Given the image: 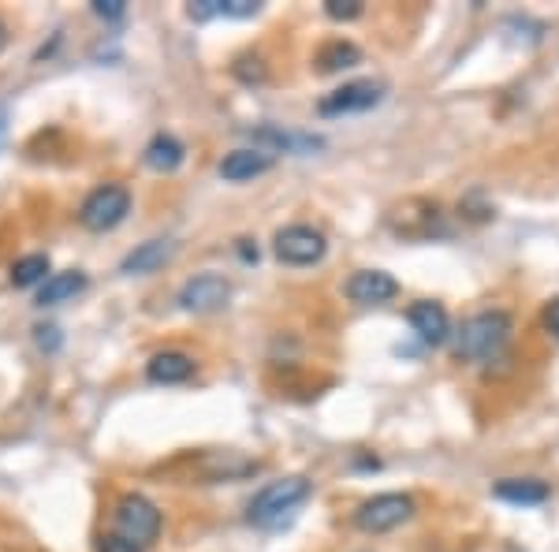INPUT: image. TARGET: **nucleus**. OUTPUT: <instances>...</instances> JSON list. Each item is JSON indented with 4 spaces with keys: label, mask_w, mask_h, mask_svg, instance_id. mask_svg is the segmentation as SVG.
<instances>
[{
    "label": "nucleus",
    "mask_w": 559,
    "mask_h": 552,
    "mask_svg": "<svg viewBox=\"0 0 559 552\" xmlns=\"http://www.w3.org/2000/svg\"><path fill=\"white\" fill-rule=\"evenodd\" d=\"M310 496V482H306L302 474H292V478H276V482H269L261 493L250 501L247 508V519L254 522V527H265L273 530L280 522H287L295 515V508Z\"/></svg>",
    "instance_id": "1"
},
{
    "label": "nucleus",
    "mask_w": 559,
    "mask_h": 552,
    "mask_svg": "<svg viewBox=\"0 0 559 552\" xmlns=\"http://www.w3.org/2000/svg\"><path fill=\"white\" fill-rule=\"evenodd\" d=\"M511 337V318L503 310H481L463 321L455 340L459 359H492Z\"/></svg>",
    "instance_id": "2"
},
{
    "label": "nucleus",
    "mask_w": 559,
    "mask_h": 552,
    "mask_svg": "<svg viewBox=\"0 0 559 552\" xmlns=\"http://www.w3.org/2000/svg\"><path fill=\"white\" fill-rule=\"evenodd\" d=\"M411 515H414V501L407 493H381L355 512V527L366 533H388V530L403 527Z\"/></svg>",
    "instance_id": "3"
},
{
    "label": "nucleus",
    "mask_w": 559,
    "mask_h": 552,
    "mask_svg": "<svg viewBox=\"0 0 559 552\" xmlns=\"http://www.w3.org/2000/svg\"><path fill=\"white\" fill-rule=\"evenodd\" d=\"M128 213H131L128 187L105 184V187H97V191L83 202V210H79V221H83L90 232H108V228H116V224H120Z\"/></svg>",
    "instance_id": "4"
},
{
    "label": "nucleus",
    "mask_w": 559,
    "mask_h": 552,
    "mask_svg": "<svg viewBox=\"0 0 559 552\" xmlns=\"http://www.w3.org/2000/svg\"><path fill=\"white\" fill-rule=\"evenodd\" d=\"M116 527H120V538L134 541V545H146V541H153L160 533L157 504L146 501L142 493H128L116 504Z\"/></svg>",
    "instance_id": "5"
},
{
    "label": "nucleus",
    "mask_w": 559,
    "mask_h": 552,
    "mask_svg": "<svg viewBox=\"0 0 559 552\" xmlns=\"http://www.w3.org/2000/svg\"><path fill=\"white\" fill-rule=\"evenodd\" d=\"M324 235L310 224H287L284 232H276V258L284 266H313L324 258Z\"/></svg>",
    "instance_id": "6"
},
{
    "label": "nucleus",
    "mask_w": 559,
    "mask_h": 552,
    "mask_svg": "<svg viewBox=\"0 0 559 552\" xmlns=\"http://www.w3.org/2000/svg\"><path fill=\"white\" fill-rule=\"evenodd\" d=\"M384 102V83L362 79V83H347L340 90H332L329 97H321L318 113L321 116H347V113H366V108Z\"/></svg>",
    "instance_id": "7"
},
{
    "label": "nucleus",
    "mask_w": 559,
    "mask_h": 552,
    "mask_svg": "<svg viewBox=\"0 0 559 552\" xmlns=\"http://www.w3.org/2000/svg\"><path fill=\"white\" fill-rule=\"evenodd\" d=\"M231 295V284L216 273H202L194 280H187L183 292H179V306L191 314H210V310H221Z\"/></svg>",
    "instance_id": "8"
},
{
    "label": "nucleus",
    "mask_w": 559,
    "mask_h": 552,
    "mask_svg": "<svg viewBox=\"0 0 559 552\" xmlns=\"http://www.w3.org/2000/svg\"><path fill=\"white\" fill-rule=\"evenodd\" d=\"M400 295V284L395 277L381 273V269H362L347 280V298L358 306H381V303H392Z\"/></svg>",
    "instance_id": "9"
},
{
    "label": "nucleus",
    "mask_w": 559,
    "mask_h": 552,
    "mask_svg": "<svg viewBox=\"0 0 559 552\" xmlns=\"http://www.w3.org/2000/svg\"><path fill=\"white\" fill-rule=\"evenodd\" d=\"M407 321H411V329L418 332L426 343H444L448 337H452V321H448V310L440 303H414L411 310H407Z\"/></svg>",
    "instance_id": "10"
},
{
    "label": "nucleus",
    "mask_w": 559,
    "mask_h": 552,
    "mask_svg": "<svg viewBox=\"0 0 559 552\" xmlns=\"http://www.w3.org/2000/svg\"><path fill=\"white\" fill-rule=\"evenodd\" d=\"M269 168H273V153H265V150H231L228 157L221 161V176L231 179V184L265 176Z\"/></svg>",
    "instance_id": "11"
},
{
    "label": "nucleus",
    "mask_w": 559,
    "mask_h": 552,
    "mask_svg": "<svg viewBox=\"0 0 559 552\" xmlns=\"http://www.w3.org/2000/svg\"><path fill=\"white\" fill-rule=\"evenodd\" d=\"M191 374H194V359L183 355V351H160L146 366V377L153 385H183Z\"/></svg>",
    "instance_id": "12"
},
{
    "label": "nucleus",
    "mask_w": 559,
    "mask_h": 552,
    "mask_svg": "<svg viewBox=\"0 0 559 552\" xmlns=\"http://www.w3.org/2000/svg\"><path fill=\"white\" fill-rule=\"evenodd\" d=\"M168 258H173V243H168V239H150V243L134 247L131 255L123 258L120 273H153V269H160Z\"/></svg>",
    "instance_id": "13"
},
{
    "label": "nucleus",
    "mask_w": 559,
    "mask_h": 552,
    "mask_svg": "<svg viewBox=\"0 0 559 552\" xmlns=\"http://www.w3.org/2000/svg\"><path fill=\"white\" fill-rule=\"evenodd\" d=\"M492 493L508 504H522V508H526V504L548 501V485L537 482V478H503V482H496Z\"/></svg>",
    "instance_id": "14"
},
{
    "label": "nucleus",
    "mask_w": 559,
    "mask_h": 552,
    "mask_svg": "<svg viewBox=\"0 0 559 552\" xmlns=\"http://www.w3.org/2000/svg\"><path fill=\"white\" fill-rule=\"evenodd\" d=\"M83 287H86V273H79V269H71V273H57L41 284L38 306H60V303H68L71 295L83 292Z\"/></svg>",
    "instance_id": "15"
},
{
    "label": "nucleus",
    "mask_w": 559,
    "mask_h": 552,
    "mask_svg": "<svg viewBox=\"0 0 559 552\" xmlns=\"http://www.w3.org/2000/svg\"><path fill=\"white\" fill-rule=\"evenodd\" d=\"M146 165L153 172H176L183 165V146H179L173 134H157L146 146Z\"/></svg>",
    "instance_id": "16"
},
{
    "label": "nucleus",
    "mask_w": 559,
    "mask_h": 552,
    "mask_svg": "<svg viewBox=\"0 0 559 552\" xmlns=\"http://www.w3.org/2000/svg\"><path fill=\"white\" fill-rule=\"evenodd\" d=\"M358 60H362V52H358L350 42H332L321 49L318 64H321V71H340V68H355Z\"/></svg>",
    "instance_id": "17"
},
{
    "label": "nucleus",
    "mask_w": 559,
    "mask_h": 552,
    "mask_svg": "<svg viewBox=\"0 0 559 552\" xmlns=\"http://www.w3.org/2000/svg\"><path fill=\"white\" fill-rule=\"evenodd\" d=\"M45 273H49V258H45V255H26V258L15 261L12 284L15 287H31V284H38V280H45Z\"/></svg>",
    "instance_id": "18"
},
{
    "label": "nucleus",
    "mask_w": 559,
    "mask_h": 552,
    "mask_svg": "<svg viewBox=\"0 0 559 552\" xmlns=\"http://www.w3.org/2000/svg\"><path fill=\"white\" fill-rule=\"evenodd\" d=\"M324 12L332 15V20H358V15H362V0H329V4H324Z\"/></svg>",
    "instance_id": "19"
},
{
    "label": "nucleus",
    "mask_w": 559,
    "mask_h": 552,
    "mask_svg": "<svg viewBox=\"0 0 559 552\" xmlns=\"http://www.w3.org/2000/svg\"><path fill=\"white\" fill-rule=\"evenodd\" d=\"M94 12L102 15V20H123V15H128V4H123V0H97L94 4Z\"/></svg>",
    "instance_id": "20"
},
{
    "label": "nucleus",
    "mask_w": 559,
    "mask_h": 552,
    "mask_svg": "<svg viewBox=\"0 0 559 552\" xmlns=\"http://www.w3.org/2000/svg\"><path fill=\"white\" fill-rule=\"evenodd\" d=\"M102 552H142L134 541L120 538V533H108V538H102Z\"/></svg>",
    "instance_id": "21"
},
{
    "label": "nucleus",
    "mask_w": 559,
    "mask_h": 552,
    "mask_svg": "<svg viewBox=\"0 0 559 552\" xmlns=\"http://www.w3.org/2000/svg\"><path fill=\"white\" fill-rule=\"evenodd\" d=\"M545 325H548V332H552V337L559 340V298H552V303H548V310H545Z\"/></svg>",
    "instance_id": "22"
},
{
    "label": "nucleus",
    "mask_w": 559,
    "mask_h": 552,
    "mask_svg": "<svg viewBox=\"0 0 559 552\" xmlns=\"http://www.w3.org/2000/svg\"><path fill=\"white\" fill-rule=\"evenodd\" d=\"M38 343L41 348H57V329H38Z\"/></svg>",
    "instance_id": "23"
},
{
    "label": "nucleus",
    "mask_w": 559,
    "mask_h": 552,
    "mask_svg": "<svg viewBox=\"0 0 559 552\" xmlns=\"http://www.w3.org/2000/svg\"><path fill=\"white\" fill-rule=\"evenodd\" d=\"M4 42H8V31H4V23H0V49H4Z\"/></svg>",
    "instance_id": "24"
}]
</instances>
